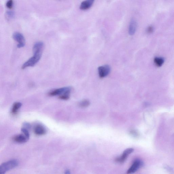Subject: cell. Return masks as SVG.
<instances>
[{
	"label": "cell",
	"mask_w": 174,
	"mask_h": 174,
	"mask_svg": "<svg viewBox=\"0 0 174 174\" xmlns=\"http://www.w3.org/2000/svg\"><path fill=\"white\" fill-rule=\"evenodd\" d=\"M137 28V22L134 19H132L129 26V33L130 35H133L135 33Z\"/></svg>",
	"instance_id": "10"
},
{
	"label": "cell",
	"mask_w": 174,
	"mask_h": 174,
	"mask_svg": "<svg viewBox=\"0 0 174 174\" xmlns=\"http://www.w3.org/2000/svg\"><path fill=\"white\" fill-rule=\"evenodd\" d=\"M153 30H154V28L152 26H149L147 29V32L149 33L153 32Z\"/></svg>",
	"instance_id": "19"
},
{
	"label": "cell",
	"mask_w": 174,
	"mask_h": 174,
	"mask_svg": "<svg viewBox=\"0 0 174 174\" xmlns=\"http://www.w3.org/2000/svg\"><path fill=\"white\" fill-rule=\"evenodd\" d=\"M90 104V102L88 100H84L80 102L79 105L81 107L85 108L89 106Z\"/></svg>",
	"instance_id": "14"
},
{
	"label": "cell",
	"mask_w": 174,
	"mask_h": 174,
	"mask_svg": "<svg viewBox=\"0 0 174 174\" xmlns=\"http://www.w3.org/2000/svg\"><path fill=\"white\" fill-rule=\"evenodd\" d=\"M98 71L99 76L101 78H103L109 74L111 68L108 65H103L99 67Z\"/></svg>",
	"instance_id": "7"
},
{
	"label": "cell",
	"mask_w": 174,
	"mask_h": 174,
	"mask_svg": "<svg viewBox=\"0 0 174 174\" xmlns=\"http://www.w3.org/2000/svg\"><path fill=\"white\" fill-rule=\"evenodd\" d=\"M13 38L18 43L17 47L20 48L25 46L26 42L25 37L21 33L14 32L12 35Z\"/></svg>",
	"instance_id": "3"
},
{
	"label": "cell",
	"mask_w": 174,
	"mask_h": 174,
	"mask_svg": "<svg viewBox=\"0 0 174 174\" xmlns=\"http://www.w3.org/2000/svg\"><path fill=\"white\" fill-rule=\"evenodd\" d=\"M134 150V149L132 148H129L125 150L121 156L115 159V161L119 163H123L126 161L129 155L133 152Z\"/></svg>",
	"instance_id": "5"
},
{
	"label": "cell",
	"mask_w": 174,
	"mask_h": 174,
	"mask_svg": "<svg viewBox=\"0 0 174 174\" xmlns=\"http://www.w3.org/2000/svg\"><path fill=\"white\" fill-rule=\"evenodd\" d=\"M33 57L31 58L24 64L22 65V68L24 69L29 67H32L36 64L41 58L42 54L38 53H33Z\"/></svg>",
	"instance_id": "2"
},
{
	"label": "cell",
	"mask_w": 174,
	"mask_h": 174,
	"mask_svg": "<svg viewBox=\"0 0 174 174\" xmlns=\"http://www.w3.org/2000/svg\"><path fill=\"white\" fill-rule=\"evenodd\" d=\"M71 91V88L70 87L61 88L51 91L49 93V95L50 96H58V95L61 96L65 93H70Z\"/></svg>",
	"instance_id": "4"
},
{
	"label": "cell",
	"mask_w": 174,
	"mask_h": 174,
	"mask_svg": "<svg viewBox=\"0 0 174 174\" xmlns=\"http://www.w3.org/2000/svg\"><path fill=\"white\" fill-rule=\"evenodd\" d=\"M21 131L22 132V133H23V134H24L28 139H29L30 134L28 131L27 129H26L25 128H22L21 129Z\"/></svg>",
	"instance_id": "16"
},
{
	"label": "cell",
	"mask_w": 174,
	"mask_h": 174,
	"mask_svg": "<svg viewBox=\"0 0 174 174\" xmlns=\"http://www.w3.org/2000/svg\"><path fill=\"white\" fill-rule=\"evenodd\" d=\"M18 165L16 160H12L4 162L0 166V174H5L7 171L16 168Z\"/></svg>",
	"instance_id": "1"
},
{
	"label": "cell",
	"mask_w": 174,
	"mask_h": 174,
	"mask_svg": "<svg viewBox=\"0 0 174 174\" xmlns=\"http://www.w3.org/2000/svg\"><path fill=\"white\" fill-rule=\"evenodd\" d=\"M154 63L157 66L160 67L163 65L164 62L163 58L161 57H156L154 60Z\"/></svg>",
	"instance_id": "13"
},
{
	"label": "cell",
	"mask_w": 174,
	"mask_h": 174,
	"mask_svg": "<svg viewBox=\"0 0 174 174\" xmlns=\"http://www.w3.org/2000/svg\"><path fill=\"white\" fill-rule=\"evenodd\" d=\"M143 162L139 160H136L134 161L131 167L127 171V173L130 174L133 173L141 168L143 165Z\"/></svg>",
	"instance_id": "6"
},
{
	"label": "cell",
	"mask_w": 174,
	"mask_h": 174,
	"mask_svg": "<svg viewBox=\"0 0 174 174\" xmlns=\"http://www.w3.org/2000/svg\"><path fill=\"white\" fill-rule=\"evenodd\" d=\"M65 174H71L69 170H66L65 171Z\"/></svg>",
	"instance_id": "20"
},
{
	"label": "cell",
	"mask_w": 174,
	"mask_h": 174,
	"mask_svg": "<svg viewBox=\"0 0 174 174\" xmlns=\"http://www.w3.org/2000/svg\"><path fill=\"white\" fill-rule=\"evenodd\" d=\"M13 1L12 0L7 1L6 3V6L7 8L11 9L13 7Z\"/></svg>",
	"instance_id": "18"
},
{
	"label": "cell",
	"mask_w": 174,
	"mask_h": 174,
	"mask_svg": "<svg viewBox=\"0 0 174 174\" xmlns=\"http://www.w3.org/2000/svg\"><path fill=\"white\" fill-rule=\"evenodd\" d=\"M22 106V104L20 102H16L13 105L11 113L13 114H16L17 113L18 110Z\"/></svg>",
	"instance_id": "12"
},
{
	"label": "cell",
	"mask_w": 174,
	"mask_h": 174,
	"mask_svg": "<svg viewBox=\"0 0 174 174\" xmlns=\"http://www.w3.org/2000/svg\"><path fill=\"white\" fill-rule=\"evenodd\" d=\"M14 13L12 11H8L6 13V16L9 19L12 18H14Z\"/></svg>",
	"instance_id": "17"
},
{
	"label": "cell",
	"mask_w": 174,
	"mask_h": 174,
	"mask_svg": "<svg viewBox=\"0 0 174 174\" xmlns=\"http://www.w3.org/2000/svg\"><path fill=\"white\" fill-rule=\"evenodd\" d=\"M70 93H65L59 96V98L63 100H68L70 97Z\"/></svg>",
	"instance_id": "15"
},
{
	"label": "cell",
	"mask_w": 174,
	"mask_h": 174,
	"mask_svg": "<svg viewBox=\"0 0 174 174\" xmlns=\"http://www.w3.org/2000/svg\"><path fill=\"white\" fill-rule=\"evenodd\" d=\"M34 132L37 135L41 136L44 135L46 133V129L42 125H37L34 129Z\"/></svg>",
	"instance_id": "8"
},
{
	"label": "cell",
	"mask_w": 174,
	"mask_h": 174,
	"mask_svg": "<svg viewBox=\"0 0 174 174\" xmlns=\"http://www.w3.org/2000/svg\"><path fill=\"white\" fill-rule=\"evenodd\" d=\"M94 2L93 0H87L84 1L81 3L80 6V9L82 10H86L90 8Z\"/></svg>",
	"instance_id": "11"
},
{
	"label": "cell",
	"mask_w": 174,
	"mask_h": 174,
	"mask_svg": "<svg viewBox=\"0 0 174 174\" xmlns=\"http://www.w3.org/2000/svg\"><path fill=\"white\" fill-rule=\"evenodd\" d=\"M12 139L16 143L23 144L27 142L29 139L26 137L24 134H19L14 136Z\"/></svg>",
	"instance_id": "9"
}]
</instances>
